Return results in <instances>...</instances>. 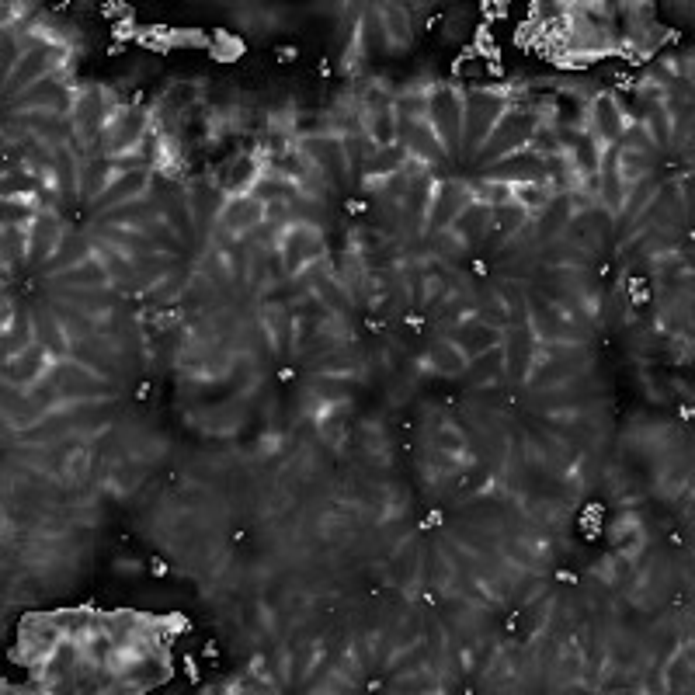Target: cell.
Here are the masks:
<instances>
[{"instance_id": "cell-28", "label": "cell", "mask_w": 695, "mask_h": 695, "mask_svg": "<svg viewBox=\"0 0 695 695\" xmlns=\"http://www.w3.org/2000/svg\"><path fill=\"white\" fill-rule=\"evenodd\" d=\"M244 39L240 35H230V32H216L209 42V53L216 56L219 63H233L237 56H244Z\"/></svg>"}, {"instance_id": "cell-33", "label": "cell", "mask_w": 695, "mask_h": 695, "mask_svg": "<svg viewBox=\"0 0 695 695\" xmlns=\"http://www.w3.org/2000/svg\"><path fill=\"white\" fill-rule=\"evenodd\" d=\"M296 56H299L296 46H278V60L282 63H296Z\"/></svg>"}, {"instance_id": "cell-19", "label": "cell", "mask_w": 695, "mask_h": 695, "mask_svg": "<svg viewBox=\"0 0 695 695\" xmlns=\"http://www.w3.org/2000/svg\"><path fill=\"white\" fill-rule=\"evenodd\" d=\"M490 230H494V209L484 206V202H473V206L452 223V233H456V240L463 247L473 244V240H480V237H487Z\"/></svg>"}, {"instance_id": "cell-31", "label": "cell", "mask_w": 695, "mask_h": 695, "mask_svg": "<svg viewBox=\"0 0 695 695\" xmlns=\"http://www.w3.org/2000/svg\"><path fill=\"white\" fill-rule=\"evenodd\" d=\"M87 470H91V456H87V452H77V456H73L70 463H67V477L77 480V484L87 477Z\"/></svg>"}, {"instance_id": "cell-4", "label": "cell", "mask_w": 695, "mask_h": 695, "mask_svg": "<svg viewBox=\"0 0 695 695\" xmlns=\"http://www.w3.org/2000/svg\"><path fill=\"white\" fill-rule=\"evenodd\" d=\"M463 115H466V91L456 84H435L428 94V122L442 139L445 153H456L463 146Z\"/></svg>"}, {"instance_id": "cell-6", "label": "cell", "mask_w": 695, "mask_h": 695, "mask_svg": "<svg viewBox=\"0 0 695 695\" xmlns=\"http://www.w3.org/2000/svg\"><path fill=\"white\" fill-rule=\"evenodd\" d=\"M473 188L466 181H456V178H438L428 192V206H424V226L428 233L442 237V233L452 230L459 216L473 206Z\"/></svg>"}, {"instance_id": "cell-15", "label": "cell", "mask_w": 695, "mask_h": 695, "mask_svg": "<svg viewBox=\"0 0 695 695\" xmlns=\"http://www.w3.org/2000/svg\"><path fill=\"white\" fill-rule=\"evenodd\" d=\"M219 226L230 237H247V233L261 230L265 226V202H258L254 195H233L219 212Z\"/></svg>"}, {"instance_id": "cell-34", "label": "cell", "mask_w": 695, "mask_h": 695, "mask_svg": "<svg viewBox=\"0 0 695 695\" xmlns=\"http://www.w3.org/2000/svg\"><path fill=\"white\" fill-rule=\"evenodd\" d=\"M115 567H119V574H129V577L139 574V563H136V560H119Z\"/></svg>"}, {"instance_id": "cell-35", "label": "cell", "mask_w": 695, "mask_h": 695, "mask_svg": "<svg viewBox=\"0 0 695 695\" xmlns=\"http://www.w3.org/2000/svg\"><path fill=\"white\" fill-rule=\"evenodd\" d=\"M202 657H206V661H216V657H219V647H216V643H206V647H202Z\"/></svg>"}, {"instance_id": "cell-29", "label": "cell", "mask_w": 695, "mask_h": 695, "mask_svg": "<svg viewBox=\"0 0 695 695\" xmlns=\"http://www.w3.org/2000/svg\"><path fill=\"white\" fill-rule=\"evenodd\" d=\"M529 212H525L522 206H501V209H494V233H515V230H522L525 223H529Z\"/></svg>"}, {"instance_id": "cell-7", "label": "cell", "mask_w": 695, "mask_h": 695, "mask_svg": "<svg viewBox=\"0 0 695 695\" xmlns=\"http://www.w3.org/2000/svg\"><path fill=\"white\" fill-rule=\"evenodd\" d=\"M63 643V629L56 626L53 612H46V616H25L18 626V643H14V661L25 664L28 671H35L39 664L49 661V654H53L56 647Z\"/></svg>"}, {"instance_id": "cell-21", "label": "cell", "mask_w": 695, "mask_h": 695, "mask_svg": "<svg viewBox=\"0 0 695 695\" xmlns=\"http://www.w3.org/2000/svg\"><path fill=\"white\" fill-rule=\"evenodd\" d=\"M101 219H105V226H122V230H139V233H143L153 219H160V212L153 209L146 199H139V202H129V206H119V209L105 212Z\"/></svg>"}, {"instance_id": "cell-16", "label": "cell", "mask_w": 695, "mask_h": 695, "mask_svg": "<svg viewBox=\"0 0 695 695\" xmlns=\"http://www.w3.org/2000/svg\"><path fill=\"white\" fill-rule=\"evenodd\" d=\"M386 49H407L414 42V14L407 4H379Z\"/></svg>"}, {"instance_id": "cell-3", "label": "cell", "mask_w": 695, "mask_h": 695, "mask_svg": "<svg viewBox=\"0 0 695 695\" xmlns=\"http://www.w3.org/2000/svg\"><path fill=\"white\" fill-rule=\"evenodd\" d=\"M511 108L508 91L501 87H480V91H466V115H463V146L477 157V150L487 143L501 115Z\"/></svg>"}, {"instance_id": "cell-2", "label": "cell", "mask_w": 695, "mask_h": 695, "mask_svg": "<svg viewBox=\"0 0 695 695\" xmlns=\"http://www.w3.org/2000/svg\"><path fill=\"white\" fill-rule=\"evenodd\" d=\"M108 668L115 671V692H146L157 689V685L171 682L174 668L171 657H167V647L160 650H146V654H115Z\"/></svg>"}, {"instance_id": "cell-9", "label": "cell", "mask_w": 695, "mask_h": 695, "mask_svg": "<svg viewBox=\"0 0 695 695\" xmlns=\"http://www.w3.org/2000/svg\"><path fill=\"white\" fill-rule=\"evenodd\" d=\"M633 115L626 112L623 98L619 94H595V98L584 105V129L598 139V143L609 150V146H619V139L629 126H633Z\"/></svg>"}, {"instance_id": "cell-12", "label": "cell", "mask_w": 695, "mask_h": 695, "mask_svg": "<svg viewBox=\"0 0 695 695\" xmlns=\"http://www.w3.org/2000/svg\"><path fill=\"white\" fill-rule=\"evenodd\" d=\"M56 362H60V358L53 355V348H46L42 341H35L28 351H21V355H14V358H7V362H4L7 386H14V390H21V393L35 390L39 383H46Z\"/></svg>"}, {"instance_id": "cell-30", "label": "cell", "mask_w": 695, "mask_h": 695, "mask_svg": "<svg viewBox=\"0 0 695 695\" xmlns=\"http://www.w3.org/2000/svg\"><path fill=\"white\" fill-rule=\"evenodd\" d=\"M442 28H445V39L449 42H463L470 35V11L466 7H456V11L442 14Z\"/></svg>"}, {"instance_id": "cell-17", "label": "cell", "mask_w": 695, "mask_h": 695, "mask_svg": "<svg viewBox=\"0 0 695 695\" xmlns=\"http://www.w3.org/2000/svg\"><path fill=\"white\" fill-rule=\"evenodd\" d=\"M49 282H53L60 292H67V289H98V285L112 282V275H108V268L101 265L98 258H87V261H80V265L49 275Z\"/></svg>"}, {"instance_id": "cell-20", "label": "cell", "mask_w": 695, "mask_h": 695, "mask_svg": "<svg viewBox=\"0 0 695 695\" xmlns=\"http://www.w3.org/2000/svg\"><path fill=\"white\" fill-rule=\"evenodd\" d=\"M199 98H202L199 80H174V84H167V91L160 94V112L181 119V115L192 112V108L199 105Z\"/></svg>"}, {"instance_id": "cell-13", "label": "cell", "mask_w": 695, "mask_h": 695, "mask_svg": "<svg viewBox=\"0 0 695 695\" xmlns=\"http://www.w3.org/2000/svg\"><path fill=\"white\" fill-rule=\"evenodd\" d=\"M150 174H153L150 167L115 174V181L98 195V199L91 202V206L98 209L101 216H105V212H112V209H119V206H129V202L146 199V192H150Z\"/></svg>"}, {"instance_id": "cell-25", "label": "cell", "mask_w": 695, "mask_h": 695, "mask_svg": "<svg viewBox=\"0 0 695 695\" xmlns=\"http://www.w3.org/2000/svg\"><path fill=\"white\" fill-rule=\"evenodd\" d=\"M428 365H431V372H438V376H459V372L466 369V355H463V348H459V345L442 341V345L431 348Z\"/></svg>"}, {"instance_id": "cell-27", "label": "cell", "mask_w": 695, "mask_h": 695, "mask_svg": "<svg viewBox=\"0 0 695 695\" xmlns=\"http://www.w3.org/2000/svg\"><path fill=\"white\" fill-rule=\"evenodd\" d=\"M431 449L438 452V459H459L466 452V438L456 428H438L431 431Z\"/></svg>"}, {"instance_id": "cell-26", "label": "cell", "mask_w": 695, "mask_h": 695, "mask_svg": "<svg viewBox=\"0 0 695 695\" xmlns=\"http://www.w3.org/2000/svg\"><path fill=\"white\" fill-rule=\"evenodd\" d=\"M664 682H668V689H685L689 692L692 689V654H689V647L685 650H678L675 657L668 661V671H664Z\"/></svg>"}, {"instance_id": "cell-1", "label": "cell", "mask_w": 695, "mask_h": 695, "mask_svg": "<svg viewBox=\"0 0 695 695\" xmlns=\"http://www.w3.org/2000/svg\"><path fill=\"white\" fill-rule=\"evenodd\" d=\"M539 112H532V108L525 105H511L508 112L501 115V122L494 126V133L487 136V143L477 150V164H497V160L511 157V153L525 150L532 139V129L539 126Z\"/></svg>"}, {"instance_id": "cell-11", "label": "cell", "mask_w": 695, "mask_h": 695, "mask_svg": "<svg viewBox=\"0 0 695 695\" xmlns=\"http://www.w3.org/2000/svg\"><path fill=\"white\" fill-rule=\"evenodd\" d=\"M63 240H67V226H63L60 212L53 206H42L28 223V265L46 268L63 247Z\"/></svg>"}, {"instance_id": "cell-23", "label": "cell", "mask_w": 695, "mask_h": 695, "mask_svg": "<svg viewBox=\"0 0 695 695\" xmlns=\"http://www.w3.org/2000/svg\"><path fill=\"white\" fill-rule=\"evenodd\" d=\"M609 539H612V546H616L619 553H636V550H643V525H640V518L636 515H619L616 522H612V529H609Z\"/></svg>"}, {"instance_id": "cell-22", "label": "cell", "mask_w": 695, "mask_h": 695, "mask_svg": "<svg viewBox=\"0 0 695 695\" xmlns=\"http://www.w3.org/2000/svg\"><path fill=\"white\" fill-rule=\"evenodd\" d=\"M553 199L556 195L546 181H522V185H515V206H522L529 216H543L553 206Z\"/></svg>"}, {"instance_id": "cell-32", "label": "cell", "mask_w": 695, "mask_h": 695, "mask_svg": "<svg viewBox=\"0 0 695 695\" xmlns=\"http://www.w3.org/2000/svg\"><path fill=\"white\" fill-rule=\"evenodd\" d=\"M146 570H150L153 577H167V574H171V567H167L160 556H150V560H146Z\"/></svg>"}, {"instance_id": "cell-10", "label": "cell", "mask_w": 695, "mask_h": 695, "mask_svg": "<svg viewBox=\"0 0 695 695\" xmlns=\"http://www.w3.org/2000/svg\"><path fill=\"white\" fill-rule=\"evenodd\" d=\"M265 174H268V157H265V153H261V150H244V153H233V157L219 167L212 185H216L226 199H233V195H251Z\"/></svg>"}, {"instance_id": "cell-14", "label": "cell", "mask_w": 695, "mask_h": 695, "mask_svg": "<svg viewBox=\"0 0 695 695\" xmlns=\"http://www.w3.org/2000/svg\"><path fill=\"white\" fill-rule=\"evenodd\" d=\"M400 143H404V153L411 160H421V164H445L449 153H445L442 139L431 129L428 119L421 122H400Z\"/></svg>"}, {"instance_id": "cell-5", "label": "cell", "mask_w": 695, "mask_h": 695, "mask_svg": "<svg viewBox=\"0 0 695 695\" xmlns=\"http://www.w3.org/2000/svg\"><path fill=\"white\" fill-rule=\"evenodd\" d=\"M153 129V112L143 108L139 101L122 105L119 112L108 119L105 133H101V157H122V153H136L143 139Z\"/></svg>"}, {"instance_id": "cell-18", "label": "cell", "mask_w": 695, "mask_h": 695, "mask_svg": "<svg viewBox=\"0 0 695 695\" xmlns=\"http://www.w3.org/2000/svg\"><path fill=\"white\" fill-rule=\"evenodd\" d=\"M115 181V164L112 157H87L84 164H80V199L84 202H94L101 192H105L108 185Z\"/></svg>"}, {"instance_id": "cell-8", "label": "cell", "mask_w": 695, "mask_h": 695, "mask_svg": "<svg viewBox=\"0 0 695 695\" xmlns=\"http://www.w3.org/2000/svg\"><path fill=\"white\" fill-rule=\"evenodd\" d=\"M324 251H327L324 233L313 223H306V219H296L282 233V244H278V258H282L289 275H306L317 261H324Z\"/></svg>"}, {"instance_id": "cell-24", "label": "cell", "mask_w": 695, "mask_h": 695, "mask_svg": "<svg viewBox=\"0 0 695 695\" xmlns=\"http://www.w3.org/2000/svg\"><path fill=\"white\" fill-rule=\"evenodd\" d=\"M473 199L484 202V206L490 209H501V206H511L515 202V185H508V181H494V178H480L473 181Z\"/></svg>"}]
</instances>
